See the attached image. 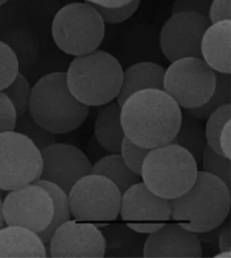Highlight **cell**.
I'll use <instances>...</instances> for the list:
<instances>
[{
  "label": "cell",
  "instance_id": "obj_5",
  "mask_svg": "<svg viewBox=\"0 0 231 258\" xmlns=\"http://www.w3.org/2000/svg\"><path fill=\"white\" fill-rule=\"evenodd\" d=\"M198 171L197 161L186 149L169 143L151 149L142 165L141 177L152 192L171 201L193 186Z\"/></svg>",
  "mask_w": 231,
  "mask_h": 258
},
{
  "label": "cell",
  "instance_id": "obj_41",
  "mask_svg": "<svg viewBox=\"0 0 231 258\" xmlns=\"http://www.w3.org/2000/svg\"><path fill=\"white\" fill-rule=\"evenodd\" d=\"M8 1H9V0H0V7H3L6 3H7Z\"/></svg>",
  "mask_w": 231,
  "mask_h": 258
},
{
  "label": "cell",
  "instance_id": "obj_1",
  "mask_svg": "<svg viewBox=\"0 0 231 258\" xmlns=\"http://www.w3.org/2000/svg\"><path fill=\"white\" fill-rule=\"evenodd\" d=\"M182 111L179 104L164 90H140L122 104L124 134L132 143L147 149L167 145L179 131Z\"/></svg>",
  "mask_w": 231,
  "mask_h": 258
},
{
  "label": "cell",
  "instance_id": "obj_3",
  "mask_svg": "<svg viewBox=\"0 0 231 258\" xmlns=\"http://www.w3.org/2000/svg\"><path fill=\"white\" fill-rule=\"evenodd\" d=\"M29 113L35 121L54 135L72 133L86 121L90 107L79 101L67 86L65 72H52L32 87Z\"/></svg>",
  "mask_w": 231,
  "mask_h": 258
},
{
  "label": "cell",
  "instance_id": "obj_23",
  "mask_svg": "<svg viewBox=\"0 0 231 258\" xmlns=\"http://www.w3.org/2000/svg\"><path fill=\"white\" fill-rule=\"evenodd\" d=\"M35 182L41 185L48 191L54 204V216L52 222L46 230L39 234L41 240L46 244L48 243L50 236L54 230L64 222L71 220L72 218L69 196L62 188L53 183L42 180H38Z\"/></svg>",
  "mask_w": 231,
  "mask_h": 258
},
{
  "label": "cell",
  "instance_id": "obj_31",
  "mask_svg": "<svg viewBox=\"0 0 231 258\" xmlns=\"http://www.w3.org/2000/svg\"><path fill=\"white\" fill-rule=\"evenodd\" d=\"M141 0H132L128 5L117 8L94 7L97 9L105 25H117L130 19L139 9Z\"/></svg>",
  "mask_w": 231,
  "mask_h": 258
},
{
  "label": "cell",
  "instance_id": "obj_6",
  "mask_svg": "<svg viewBox=\"0 0 231 258\" xmlns=\"http://www.w3.org/2000/svg\"><path fill=\"white\" fill-rule=\"evenodd\" d=\"M51 33L59 50L70 56H82L102 44L105 23L93 5L86 2L70 3L57 11Z\"/></svg>",
  "mask_w": 231,
  "mask_h": 258
},
{
  "label": "cell",
  "instance_id": "obj_10",
  "mask_svg": "<svg viewBox=\"0 0 231 258\" xmlns=\"http://www.w3.org/2000/svg\"><path fill=\"white\" fill-rule=\"evenodd\" d=\"M7 225L20 226L39 234L48 228L54 216L50 195L33 182L9 191L3 200Z\"/></svg>",
  "mask_w": 231,
  "mask_h": 258
},
{
  "label": "cell",
  "instance_id": "obj_28",
  "mask_svg": "<svg viewBox=\"0 0 231 258\" xmlns=\"http://www.w3.org/2000/svg\"><path fill=\"white\" fill-rule=\"evenodd\" d=\"M20 74L19 57L13 47L0 40V92H3Z\"/></svg>",
  "mask_w": 231,
  "mask_h": 258
},
{
  "label": "cell",
  "instance_id": "obj_9",
  "mask_svg": "<svg viewBox=\"0 0 231 258\" xmlns=\"http://www.w3.org/2000/svg\"><path fill=\"white\" fill-rule=\"evenodd\" d=\"M41 170V151L32 141L15 131L0 133V191L36 182Z\"/></svg>",
  "mask_w": 231,
  "mask_h": 258
},
{
  "label": "cell",
  "instance_id": "obj_15",
  "mask_svg": "<svg viewBox=\"0 0 231 258\" xmlns=\"http://www.w3.org/2000/svg\"><path fill=\"white\" fill-rule=\"evenodd\" d=\"M120 214L126 221L168 220L171 202L156 196L140 181L122 194Z\"/></svg>",
  "mask_w": 231,
  "mask_h": 258
},
{
  "label": "cell",
  "instance_id": "obj_21",
  "mask_svg": "<svg viewBox=\"0 0 231 258\" xmlns=\"http://www.w3.org/2000/svg\"><path fill=\"white\" fill-rule=\"evenodd\" d=\"M171 143L186 149L194 157L197 164H201L203 151L207 145L202 121L183 109L179 131Z\"/></svg>",
  "mask_w": 231,
  "mask_h": 258
},
{
  "label": "cell",
  "instance_id": "obj_33",
  "mask_svg": "<svg viewBox=\"0 0 231 258\" xmlns=\"http://www.w3.org/2000/svg\"><path fill=\"white\" fill-rule=\"evenodd\" d=\"M211 0H175L171 14L191 13L203 16L208 19Z\"/></svg>",
  "mask_w": 231,
  "mask_h": 258
},
{
  "label": "cell",
  "instance_id": "obj_19",
  "mask_svg": "<svg viewBox=\"0 0 231 258\" xmlns=\"http://www.w3.org/2000/svg\"><path fill=\"white\" fill-rule=\"evenodd\" d=\"M94 137L100 147L106 152L120 153L126 137L121 121V106L116 100L101 106L96 116Z\"/></svg>",
  "mask_w": 231,
  "mask_h": 258
},
{
  "label": "cell",
  "instance_id": "obj_25",
  "mask_svg": "<svg viewBox=\"0 0 231 258\" xmlns=\"http://www.w3.org/2000/svg\"><path fill=\"white\" fill-rule=\"evenodd\" d=\"M14 131L28 138L39 150L56 143V135L37 123L29 112L17 117Z\"/></svg>",
  "mask_w": 231,
  "mask_h": 258
},
{
  "label": "cell",
  "instance_id": "obj_8",
  "mask_svg": "<svg viewBox=\"0 0 231 258\" xmlns=\"http://www.w3.org/2000/svg\"><path fill=\"white\" fill-rule=\"evenodd\" d=\"M71 214L78 221H113L119 216L122 193L106 177L90 174L69 192Z\"/></svg>",
  "mask_w": 231,
  "mask_h": 258
},
{
  "label": "cell",
  "instance_id": "obj_30",
  "mask_svg": "<svg viewBox=\"0 0 231 258\" xmlns=\"http://www.w3.org/2000/svg\"><path fill=\"white\" fill-rule=\"evenodd\" d=\"M151 149L140 147L124 138L120 147V155L128 168L141 176L142 165Z\"/></svg>",
  "mask_w": 231,
  "mask_h": 258
},
{
  "label": "cell",
  "instance_id": "obj_16",
  "mask_svg": "<svg viewBox=\"0 0 231 258\" xmlns=\"http://www.w3.org/2000/svg\"><path fill=\"white\" fill-rule=\"evenodd\" d=\"M231 20L210 23L201 39V58L218 74H230Z\"/></svg>",
  "mask_w": 231,
  "mask_h": 258
},
{
  "label": "cell",
  "instance_id": "obj_14",
  "mask_svg": "<svg viewBox=\"0 0 231 258\" xmlns=\"http://www.w3.org/2000/svg\"><path fill=\"white\" fill-rule=\"evenodd\" d=\"M202 247L198 236L179 224H164L149 234L143 248L145 257H201Z\"/></svg>",
  "mask_w": 231,
  "mask_h": 258
},
{
  "label": "cell",
  "instance_id": "obj_37",
  "mask_svg": "<svg viewBox=\"0 0 231 258\" xmlns=\"http://www.w3.org/2000/svg\"><path fill=\"white\" fill-rule=\"evenodd\" d=\"M219 247L220 251H230V227L229 222L219 234Z\"/></svg>",
  "mask_w": 231,
  "mask_h": 258
},
{
  "label": "cell",
  "instance_id": "obj_40",
  "mask_svg": "<svg viewBox=\"0 0 231 258\" xmlns=\"http://www.w3.org/2000/svg\"><path fill=\"white\" fill-rule=\"evenodd\" d=\"M215 257H230V251H220V253L215 256Z\"/></svg>",
  "mask_w": 231,
  "mask_h": 258
},
{
  "label": "cell",
  "instance_id": "obj_39",
  "mask_svg": "<svg viewBox=\"0 0 231 258\" xmlns=\"http://www.w3.org/2000/svg\"><path fill=\"white\" fill-rule=\"evenodd\" d=\"M5 217L3 214V200L0 192V229L5 225Z\"/></svg>",
  "mask_w": 231,
  "mask_h": 258
},
{
  "label": "cell",
  "instance_id": "obj_26",
  "mask_svg": "<svg viewBox=\"0 0 231 258\" xmlns=\"http://www.w3.org/2000/svg\"><path fill=\"white\" fill-rule=\"evenodd\" d=\"M3 92L15 106L17 117L29 111L32 87L24 75L20 73L15 80Z\"/></svg>",
  "mask_w": 231,
  "mask_h": 258
},
{
  "label": "cell",
  "instance_id": "obj_24",
  "mask_svg": "<svg viewBox=\"0 0 231 258\" xmlns=\"http://www.w3.org/2000/svg\"><path fill=\"white\" fill-rule=\"evenodd\" d=\"M216 74V88L208 101L197 109L185 110L201 121L206 119L213 111L220 106L230 104V74Z\"/></svg>",
  "mask_w": 231,
  "mask_h": 258
},
{
  "label": "cell",
  "instance_id": "obj_4",
  "mask_svg": "<svg viewBox=\"0 0 231 258\" xmlns=\"http://www.w3.org/2000/svg\"><path fill=\"white\" fill-rule=\"evenodd\" d=\"M119 60L106 51L97 50L74 57L65 72L73 95L85 105L101 106L117 98L123 80Z\"/></svg>",
  "mask_w": 231,
  "mask_h": 258
},
{
  "label": "cell",
  "instance_id": "obj_12",
  "mask_svg": "<svg viewBox=\"0 0 231 258\" xmlns=\"http://www.w3.org/2000/svg\"><path fill=\"white\" fill-rule=\"evenodd\" d=\"M40 151L42 170L39 180L56 184L67 194L79 180L91 174L90 159L76 146L56 142Z\"/></svg>",
  "mask_w": 231,
  "mask_h": 258
},
{
  "label": "cell",
  "instance_id": "obj_32",
  "mask_svg": "<svg viewBox=\"0 0 231 258\" xmlns=\"http://www.w3.org/2000/svg\"><path fill=\"white\" fill-rule=\"evenodd\" d=\"M17 114L15 106L3 92H0V133L15 130Z\"/></svg>",
  "mask_w": 231,
  "mask_h": 258
},
{
  "label": "cell",
  "instance_id": "obj_36",
  "mask_svg": "<svg viewBox=\"0 0 231 258\" xmlns=\"http://www.w3.org/2000/svg\"><path fill=\"white\" fill-rule=\"evenodd\" d=\"M164 225L163 223H129L127 224L128 227L141 234H151L157 232L158 230Z\"/></svg>",
  "mask_w": 231,
  "mask_h": 258
},
{
  "label": "cell",
  "instance_id": "obj_7",
  "mask_svg": "<svg viewBox=\"0 0 231 258\" xmlns=\"http://www.w3.org/2000/svg\"><path fill=\"white\" fill-rule=\"evenodd\" d=\"M216 74L199 57L173 61L163 76V90L184 110L200 107L214 93Z\"/></svg>",
  "mask_w": 231,
  "mask_h": 258
},
{
  "label": "cell",
  "instance_id": "obj_18",
  "mask_svg": "<svg viewBox=\"0 0 231 258\" xmlns=\"http://www.w3.org/2000/svg\"><path fill=\"white\" fill-rule=\"evenodd\" d=\"M165 69L150 60L134 63L124 71L121 89L116 101L120 106L135 92L145 89H162Z\"/></svg>",
  "mask_w": 231,
  "mask_h": 258
},
{
  "label": "cell",
  "instance_id": "obj_35",
  "mask_svg": "<svg viewBox=\"0 0 231 258\" xmlns=\"http://www.w3.org/2000/svg\"><path fill=\"white\" fill-rule=\"evenodd\" d=\"M218 145L223 156L230 159V120L225 123L220 132Z\"/></svg>",
  "mask_w": 231,
  "mask_h": 258
},
{
  "label": "cell",
  "instance_id": "obj_34",
  "mask_svg": "<svg viewBox=\"0 0 231 258\" xmlns=\"http://www.w3.org/2000/svg\"><path fill=\"white\" fill-rule=\"evenodd\" d=\"M208 20L210 23L231 20L230 0H211Z\"/></svg>",
  "mask_w": 231,
  "mask_h": 258
},
{
  "label": "cell",
  "instance_id": "obj_27",
  "mask_svg": "<svg viewBox=\"0 0 231 258\" xmlns=\"http://www.w3.org/2000/svg\"><path fill=\"white\" fill-rule=\"evenodd\" d=\"M230 104H227L215 110L205 119V131L207 145L220 155L222 153L218 145L219 136L225 123L230 120Z\"/></svg>",
  "mask_w": 231,
  "mask_h": 258
},
{
  "label": "cell",
  "instance_id": "obj_29",
  "mask_svg": "<svg viewBox=\"0 0 231 258\" xmlns=\"http://www.w3.org/2000/svg\"><path fill=\"white\" fill-rule=\"evenodd\" d=\"M201 164L203 171L217 177L230 188V159L215 152L207 145L203 151Z\"/></svg>",
  "mask_w": 231,
  "mask_h": 258
},
{
  "label": "cell",
  "instance_id": "obj_38",
  "mask_svg": "<svg viewBox=\"0 0 231 258\" xmlns=\"http://www.w3.org/2000/svg\"><path fill=\"white\" fill-rule=\"evenodd\" d=\"M132 0H84L90 5L102 8H117L128 5Z\"/></svg>",
  "mask_w": 231,
  "mask_h": 258
},
{
  "label": "cell",
  "instance_id": "obj_13",
  "mask_svg": "<svg viewBox=\"0 0 231 258\" xmlns=\"http://www.w3.org/2000/svg\"><path fill=\"white\" fill-rule=\"evenodd\" d=\"M51 257H103L105 241L100 228L69 220L59 226L49 240Z\"/></svg>",
  "mask_w": 231,
  "mask_h": 258
},
{
  "label": "cell",
  "instance_id": "obj_11",
  "mask_svg": "<svg viewBox=\"0 0 231 258\" xmlns=\"http://www.w3.org/2000/svg\"><path fill=\"white\" fill-rule=\"evenodd\" d=\"M210 22L197 14H171L159 33L161 52L169 62L186 57L201 58L200 46L203 33Z\"/></svg>",
  "mask_w": 231,
  "mask_h": 258
},
{
  "label": "cell",
  "instance_id": "obj_2",
  "mask_svg": "<svg viewBox=\"0 0 231 258\" xmlns=\"http://www.w3.org/2000/svg\"><path fill=\"white\" fill-rule=\"evenodd\" d=\"M170 202L171 219L194 233H207L228 218L230 189L217 177L198 171L193 186Z\"/></svg>",
  "mask_w": 231,
  "mask_h": 258
},
{
  "label": "cell",
  "instance_id": "obj_22",
  "mask_svg": "<svg viewBox=\"0 0 231 258\" xmlns=\"http://www.w3.org/2000/svg\"><path fill=\"white\" fill-rule=\"evenodd\" d=\"M91 174L106 177L118 187L122 195L141 180V176L128 168L120 153L102 157L92 165Z\"/></svg>",
  "mask_w": 231,
  "mask_h": 258
},
{
  "label": "cell",
  "instance_id": "obj_17",
  "mask_svg": "<svg viewBox=\"0 0 231 258\" xmlns=\"http://www.w3.org/2000/svg\"><path fill=\"white\" fill-rule=\"evenodd\" d=\"M48 251L38 234L20 226L0 229V257H46Z\"/></svg>",
  "mask_w": 231,
  "mask_h": 258
},
{
  "label": "cell",
  "instance_id": "obj_20",
  "mask_svg": "<svg viewBox=\"0 0 231 258\" xmlns=\"http://www.w3.org/2000/svg\"><path fill=\"white\" fill-rule=\"evenodd\" d=\"M100 231L105 241L106 257H129L143 255L146 239H141L139 233L123 224L104 225Z\"/></svg>",
  "mask_w": 231,
  "mask_h": 258
}]
</instances>
